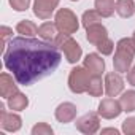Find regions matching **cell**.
Returning a JSON list of instances; mask_svg holds the SVG:
<instances>
[{
  "label": "cell",
  "mask_w": 135,
  "mask_h": 135,
  "mask_svg": "<svg viewBox=\"0 0 135 135\" xmlns=\"http://www.w3.org/2000/svg\"><path fill=\"white\" fill-rule=\"evenodd\" d=\"M0 33H2V45L5 48L8 45V38H13V30L10 27L3 26V27H0Z\"/></svg>",
  "instance_id": "4316f807"
},
{
  "label": "cell",
  "mask_w": 135,
  "mask_h": 135,
  "mask_svg": "<svg viewBox=\"0 0 135 135\" xmlns=\"http://www.w3.org/2000/svg\"><path fill=\"white\" fill-rule=\"evenodd\" d=\"M103 84H105V83H102V78H100L99 75H94L92 80H91V83H89V88H88L89 95H92V97H100L102 92H103Z\"/></svg>",
  "instance_id": "7402d4cb"
},
{
  "label": "cell",
  "mask_w": 135,
  "mask_h": 135,
  "mask_svg": "<svg viewBox=\"0 0 135 135\" xmlns=\"http://www.w3.org/2000/svg\"><path fill=\"white\" fill-rule=\"evenodd\" d=\"M3 62L19 84L30 86L59 67L60 48L52 41L21 35L11 38L7 45Z\"/></svg>",
  "instance_id": "6da1fadb"
},
{
  "label": "cell",
  "mask_w": 135,
  "mask_h": 135,
  "mask_svg": "<svg viewBox=\"0 0 135 135\" xmlns=\"http://www.w3.org/2000/svg\"><path fill=\"white\" fill-rule=\"evenodd\" d=\"M122 132L127 135H135V118H127L122 122Z\"/></svg>",
  "instance_id": "d4e9b609"
},
{
  "label": "cell",
  "mask_w": 135,
  "mask_h": 135,
  "mask_svg": "<svg viewBox=\"0 0 135 135\" xmlns=\"http://www.w3.org/2000/svg\"><path fill=\"white\" fill-rule=\"evenodd\" d=\"M92 76L94 75L86 69V67H75V69L70 72V76H69L70 91L75 92V94L88 92V88H89V83H91Z\"/></svg>",
  "instance_id": "3957f363"
},
{
  "label": "cell",
  "mask_w": 135,
  "mask_h": 135,
  "mask_svg": "<svg viewBox=\"0 0 135 135\" xmlns=\"http://www.w3.org/2000/svg\"><path fill=\"white\" fill-rule=\"evenodd\" d=\"M84 67L92 73V75H102V72L105 70V60L99 56V54H88L84 59Z\"/></svg>",
  "instance_id": "4fadbf2b"
},
{
  "label": "cell",
  "mask_w": 135,
  "mask_h": 135,
  "mask_svg": "<svg viewBox=\"0 0 135 135\" xmlns=\"http://www.w3.org/2000/svg\"><path fill=\"white\" fill-rule=\"evenodd\" d=\"M10 5L16 10V11H24L29 8L30 0H10Z\"/></svg>",
  "instance_id": "484cf974"
},
{
  "label": "cell",
  "mask_w": 135,
  "mask_h": 135,
  "mask_svg": "<svg viewBox=\"0 0 135 135\" xmlns=\"http://www.w3.org/2000/svg\"><path fill=\"white\" fill-rule=\"evenodd\" d=\"M133 56H135L133 38H121L116 45V52H114V59H113L114 70L118 73L129 72L132 60H133Z\"/></svg>",
  "instance_id": "7a4b0ae2"
},
{
  "label": "cell",
  "mask_w": 135,
  "mask_h": 135,
  "mask_svg": "<svg viewBox=\"0 0 135 135\" xmlns=\"http://www.w3.org/2000/svg\"><path fill=\"white\" fill-rule=\"evenodd\" d=\"M56 26H57L60 33H67V35L75 33L80 27L75 13L70 11L69 8H60L56 13Z\"/></svg>",
  "instance_id": "5b68a950"
},
{
  "label": "cell",
  "mask_w": 135,
  "mask_h": 135,
  "mask_svg": "<svg viewBox=\"0 0 135 135\" xmlns=\"http://www.w3.org/2000/svg\"><path fill=\"white\" fill-rule=\"evenodd\" d=\"M108 37V32L105 29V26L102 24H94V26H89L86 29V38L89 43H92L94 46H97L102 40H105Z\"/></svg>",
  "instance_id": "7c38bea8"
},
{
  "label": "cell",
  "mask_w": 135,
  "mask_h": 135,
  "mask_svg": "<svg viewBox=\"0 0 135 135\" xmlns=\"http://www.w3.org/2000/svg\"><path fill=\"white\" fill-rule=\"evenodd\" d=\"M102 133H114V135H118V130L116 129H103Z\"/></svg>",
  "instance_id": "f1b7e54d"
},
{
  "label": "cell",
  "mask_w": 135,
  "mask_h": 135,
  "mask_svg": "<svg viewBox=\"0 0 135 135\" xmlns=\"http://www.w3.org/2000/svg\"><path fill=\"white\" fill-rule=\"evenodd\" d=\"M95 10L103 18H110L114 13V10H116L114 0H95Z\"/></svg>",
  "instance_id": "ac0fdd59"
},
{
  "label": "cell",
  "mask_w": 135,
  "mask_h": 135,
  "mask_svg": "<svg viewBox=\"0 0 135 135\" xmlns=\"http://www.w3.org/2000/svg\"><path fill=\"white\" fill-rule=\"evenodd\" d=\"M121 102V107H122V111H135V91H127L121 95L119 99Z\"/></svg>",
  "instance_id": "ffe728a7"
},
{
  "label": "cell",
  "mask_w": 135,
  "mask_h": 135,
  "mask_svg": "<svg viewBox=\"0 0 135 135\" xmlns=\"http://www.w3.org/2000/svg\"><path fill=\"white\" fill-rule=\"evenodd\" d=\"M16 30H18V33H21V35H24V37H33V35L38 33V27H37L32 21H29V19L21 21V22L16 26Z\"/></svg>",
  "instance_id": "d6986e66"
},
{
  "label": "cell",
  "mask_w": 135,
  "mask_h": 135,
  "mask_svg": "<svg viewBox=\"0 0 135 135\" xmlns=\"http://www.w3.org/2000/svg\"><path fill=\"white\" fill-rule=\"evenodd\" d=\"M100 114L97 113H86L84 116H81L75 124H76V129L83 133H88V135H92L95 133L99 129H100V119H99Z\"/></svg>",
  "instance_id": "8992f818"
},
{
  "label": "cell",
  "mask_w": 135,
  "mask_h": 135,
  "mask_svg": "<svg viewBox=\"0 0 135 135\" xmlns=\"http://www.w3.org/2000/svg\"><path fill=\"white\" fill-rule=\"evenodd\" d=\"M32 133L33 135H52V129H51V126H48L45 122H38L32 129Z\"/></svg>",
  "instance_id": "cb8c5ba5"
},
{
  "label": "cell",
  "mask_w": 135,
  "mask_h": 135,
  "mask_svg": "<svg viewBox=\"0 0 135 135\" xmlns=\"http://www.w3.org/2000/svg\"><path fill=\"white\" fill-rule=\"evenodd\" d=\"M0 126H2L3 130H8V132H16L21 129L22 126V121L18 114L15 113H7L5 107L2 105L0 107Z\"/></svg>",
  "instance_id": "ba28073f"
},
{
  "label": "cell",
  "mask_w": 135,
  "mask_h": 135,
  "mask_svg": "<svg viewBox=\"0 0 135 135\" xmlns=\"http://www.w3.org/2000/svg\"><path fill=\"white\" fill-rule=\"evenodd\" d=\"M75 2H76V0H75Z\"/></svg>",
  "instance_id": "4dcf8cb0"
},
{
  "label": "cell",
  "mask_w": 135,
  "mask_h": 135,
  "mask_svg": "<svg viewBox=\"0 0 135 135\" xmlns=\"http://www.w3.org/2000/svg\"><path fill=\"white\" fill-rule=\"evenodd\" d=\"M135 11L133 0H118L116 2V13L121 18H130Z\"/></svg>",
  "instance_id": "e0dca14e"
},
{
  "label": "cell",
  "mask_w": 135,
  "mask_h": 135,
  "mask_svg": "<svg viewBox=\"0 0 135 135\" xmlns=\"http://www.w3.org/2000/svg\"><path fill=\"white\" fill-rule=\"evenodd\" d=\"M127 81H129V84L135 86V67L129 70V73H127Z\"/></svg>",
  "instance_id": "83f0119b"
},
{
  "label": "cell",
  "mask_w": 135,
  "mask_h": 135,
  "mask_svg": "<svg viewBox=\"0 0 135 135\" xmlns=\"http://www.w3.org/2000/svg\"><path fill=\"white\" fill-rule=\"evenodd\" d=\"M16 92H18V86L15 84L13 76H10L8 73H2L0 75V95L8 99Z\"/></svg>",
  "instance_id": "5bb4252c"
},
{
  "label": "cell",
  "mask_w": 135,
  "mask_h": 135,
  "mask_svg": "<svg viewBox=\"0 0 135 135\" xmlns=\"http://www.w3.org/2000/svg\"><path fill=\"white\" fill-rule=\"evenodd\" d=\"M122 111V107H121V102L119 100H114L111 97L108 99H103L100 103H99V114L105 119H113V118H118Z\"/></svg>",
  "instance_id": "52a82bcc"
},
{
  "label": "cell",
  "mask_w": 135,
  "mask_h": 135,
  "mask_svg": "<svg viewBox=\"0 0 135 135\" xmlns=\"http://www.w3.org/2000/svg\"><path fill=\"white\" fill-rule=\"evenodd\" d=\"M57 26L56 24H51V22H45V24H41L40 27H38V35L43 38V40H46V41H52L54 43V40H56V37L59 35L57 33Z\"/></svg>",
  "instance_id": "2e32d148"
},
{
  "label": "cell",
  "mask_w": 135,
  "mask_h": 135,
  "mask_svg": "<svg viewBox=\"0 0 135 135\" xmlns=\"http://www.w3.org/2000/svg\"><path fill=\"white\" fill-rule=\"evenodd\" d=\"M76 107L73 105V103H70V102H64V103H60L57 108H56V119L59 121V122H64V124H67V122H72L73 119H75V116H76Z\"/></svg>",
  "instance_id": "8fae6325"
},
{
  "label": "cell",
  "mask_w": 135,
  "mask_h": 135,
  "mask_svg": "<svg viewBox=\"0 0 135 135\" xmlns=\"http://www.w3.org/2000/svg\"><path fill=\"white\" fill-rule=\"evenodd\" d=\"M97 49H99V52L100 54H103V56H108V54H111L113 52V49H114V45H113V41L107 37L105 40H102L99 45H97Z\"/></svg>",
  "instance_id": "603a6c76"
},
{
  "label": "cell",
  "mask_w": 135,
  "mask_h": 135,
  "mask_svg": "<svg viewBox=\"0 0 135 135\" xmlns=\"http://www.w3.org/2000/svg\"><path fill=\"white\" fill-rule=\"evenodd\" d=\"M132 38H133V41H135V32H133V37H132Z\"/></svg>",
  "instance_id": "f546056e"
},
{
  "label": "cell",
  "mask_w": 135,
  "mask_h": 135,
  "mask_svg": "<svg viewBox=\"0 0 135 135\" xmlns=\"http://www.w3.org/2000/svg\"><path fill=\"white\" fill-rule=\"evenodd\" d=\"M124 89V81L121 78L119 73H107L105 76V92L110 95V97H116L118 94H121Z\"/></svg>",
  "instance_id": "30bf717a"
},
{
  "label": "cell",
  "mask_w": 135,
  "mask_h": 135,
  "mask_svg": "<svg viewBox=\"0 0 135 135\" xmlns=\"http://www.w3.org/2000/svg\"><path fill=\"white\" fill-rule=\"evenodd\" d=\"M54 43L64 51L67 60H69L70 64H76L83 54L81 51V46L76 43V40H73L70 35H67V33H59L54 40Z\"/></svg>",
  "instance_id": "277c9868"
},
{
  "label": "cell",
  "mask_w": 135,
  "mask_h": 135,
  "mask_svg": "<svg viewBox=\"0 0 135 135\" xmlns=\"http://www.w3.org/2000/svg\"><path fill=\"white\" fill-rule=\"evenodd\" d=\"M27 105H29V99L21 92H16L11 97H8V107L13 111H22L27 108Z\"/></svg>",
  "instance_id": "9a60e30c"
},
{
  "label": "cell",
  "mask_w": 135,
  "mask_h": 135,
  "mask_svg": "<svg viewBox=\"0 0 135 135\" xmlns=\"http://www.w3.org/2000/svg\"><path fill=\"white\" fill-rule=\"evenodd\" d=\"M102 15L97 11V10H89V11H84V15H83V26L88 29L89 26H94V24H100V21H102Z\"/></svg>",
  "instance_id": "44dd1931"
},
{
  "label": "cell",
  "mask_w": 135,
  "mask_h": 135,
  "mask_svg": "<svg viewBox=\"0 0 135 135\" xmlns=\"http://www.w3.org/2000/svg\"><path fill=\"white\" fill-rule=\"evenodd\" d=\"M59 0H35L33 2V13L40 19H48L51 18L52 11L57 8Z\"/></svg>",
  "instance_id": "9c48e42d"
}]
</instances>
